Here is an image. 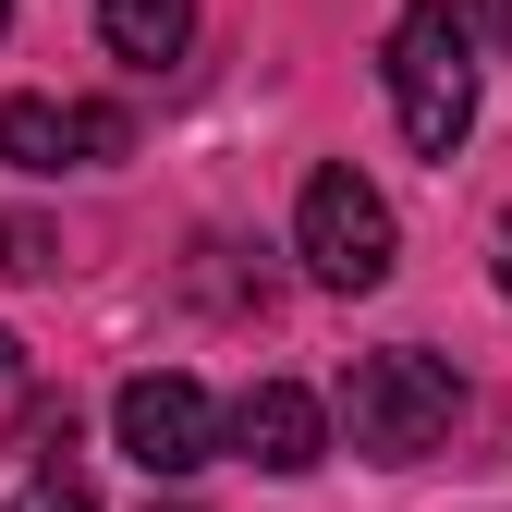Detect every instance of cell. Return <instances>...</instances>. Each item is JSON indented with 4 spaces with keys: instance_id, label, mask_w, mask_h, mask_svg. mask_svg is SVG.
Here are the masks:
<instances>
[{
    "instance_id": "cell-9",
    "label": "cell",
    "mask_w": 512,
    "mask_h": 512,
    "mask_svg": "<svg viewBox=\"0 0 512 512\" xmlns=\"http://www.w3.org/2000/svg\"><path fill=\"white\" fill-rule=\"evenodd\" d=\"M0 269L49 281V269H61V232H37V220H0Z\"/></svg>"
},
{
    "instance_id": "cell-3",
    "label": "cell",
    "mask_w": 512,
    "mask_h": 512,
    "mask_svg": "<svg viewBox=\"0 0 512 512\" xmlns=\"http://www.w3.org/2000/svg\"><path fill=\"white\" fill-rule=\"evenodd\" d=\"M293 256H305V281H330V293H378V281H391V256H403V232H391V196H378V183H366L354 159L305 171Z\"/></svg>"
},
{
    "instance_id": "cell-5",
    "label": "cell",
    "mask_w": 512,
    "mask_h": 512,
    "mask_svg": "<svg viewBox=\"0 0 512 512\" xmlns=\"http://www.w3.org/2000/svg\"><path fill=\"white\" fill-rule=\"evenodd\" d=\"M220 439H232L256 476H305L317 452H330V403H317V391H293V378H256V391L220 415Z\"/></svg>"
},
{
    "instance_id": "cell-2",
    "label": "cell",
    "mask_w": 512,
    "mask_h": 512,
    "mask_svg": "<svg viewBox=\"0 0 512 512\" xmlns=\"http://www.w3.org/2000/svg\"><path fill=\"white\" fill-rule=\"evenodd\" d=\"M391 110H403L415 159H452L476 135V37H464L452 0H403V25H391Z\"/></svg>"
},
{
    "instance_id": "cell-4",
    "label": "cell",
    "mask_w": 512,
    "mask_h": 512,
    "mask_svg": "<svg viewBox=\"0 0 512 512\" xmlns=\"http://www.w3.org/2000/svg\"><path fill=\"white\" fill-rule=\"evenodd\" d=\"M110 427H122V452H135L147 476H196V464L220 452V403L196 391V378H171V366H147V378H122V403H110Z\"/></svg>"
},
{
    "instance_id": "cell-13",
    "label": "cell",
    "mask_w": 512,
    "mask_h": 512,
    "mask_svg": "<svg viewBox=\"0 0 512 512\" xmlns=\"http://www.w3.org/2000/svg\"><path fill=\"white\" fill-rule=\"evenodd\" d=\"M147 512H196V500H147Z\"/></svg>"
},
{
    "instance_id": "cell-8",
    "label": "cell",
    "mask_w": 512,
    "mask_h": 512,
    "mask_svg": "<svg viewBox=\"0 0 512 512\" xmlns=\"http://www.w3.org/2000/svg\"><path fill=\"white\" fill-rule=\"evenodd\" d=\"M13 512H98V500H86V476H74V464H37V476L13 488Z\"/></svg>"
},
{
    "instance_id": "cell-11",
    "label": "cell",
    "mask_w": 512,
    "mask_h": 512,
    "mask_svg": "<svg viewBox=\"0 0 512 512\" xmlns=\"http://www.w3.org/2000/svg\"><path fill=\"white\" fill-rule=\"evenodd\" d=\"M452 13H464L476 49H512V0H452Z\"/></svg>"
},
{
    "instance_id": "cell-12",
    "label": "cell",
    "mask_w": 512,
    "mask_h": 512,
    "mask_svg": "<svg viewBox=\"0 0 512 512\" xmlns=\"http://www.w3.org/2000/svg\"><path fill=\"white\" fill-rule=\"evenodd\" d=\"M13 378H25V342H13V330H0V391H13Z\"/></svg>"
},
{
    "instance_id": "cell-6",
    "label": "cell",
    "mask_w": 512,
    "mask_h": 512,
    "mask_svg": "<svg viewBox=\"0 0 512 512\" xmlns=\"http://www.w3.org/2000/svg\"><path fill=\"white\" fill-rule=\"evenodd\" d=\"M98 37L135 61V74H159V61L196 49V0H98Z\"/></svg>"
},
{
    "instance_id": "cell-15",
    "label": "cell",
    "mask_w": 512,
    "mask_h": 512,
    "mask_svg": "<svg viewBox=\"0 0 512 512\" xmlns=\"http://www.w3.org/2000/svg\"><path fill=\"white\" fill-rule=\"evenodd\" d=\"M500 281H512V256H500Z\"/></svg>"
},
{
    "instance_id": "cell-7",
    "label": "cell",
    "mask_w": 512,
    "mask_h": 512,
    "mask_svg": "<svg viewBox=\"0 0 512 512\" xmlns=\"http://www.w3.org/2000/svg\"><path fill=\"white\" fill-rule=\"evenodd\" d=\"M0 159H13V171H74L86 159V122L25 86V98H0Z\"/></svg>"
},
{
    "instance_id": "cell-10",
    "label": "cell",
    "mask_w": 512,
    "mask_h": 512,
    "mask_svg": "<svg viewBox=\"0 0 512 512\" xmlns=\"http://www.w3.org/2000/svg\"><path fill=\"white\" fill-rule=\"evenodd\" d=\"M25 452L37 464H74V403H25Z\"/></svg>"
},
{
    "instance_id": "cell-1",
    "label": "cell",
    "mask_w": 512,
    "mask_h": 512,
    "mask_svg": "<svg viewBox=\"0 0 512 512\" xmlns=\"http://www.w3.org/2000/svg\"><path fill=\"white\" fill-rule=\"evenodd\" d=\"M452 427H464V366L452 354H427V342L354 354V378H342V439H354L366 464H427Z\"/></svg>"
},
{
    "instance_id": "cell-14",
    "label": "cell",
    "mask_w": 512,
    "mask_h": 512,
    "mask_svg": "<svg viewBox=\"0 0 512 512\" xmlns=\"http://www.w3.org/2000/svg\"><path fill=\"white\" fill-rule=\"evenodd\" d=\"M0 25H13V0H0Z\"/></svg>"
}]
</instances>
